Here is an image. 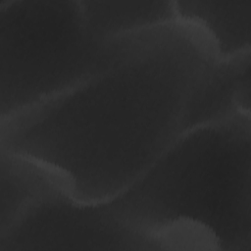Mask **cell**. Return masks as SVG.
<instances>
[{
  "instance_id": "cell-1",
  "label": "cell",
  "mask_w": 251,
  "mask_h": 251,
  "mask_svg": "<svg viewBox=\"0 0 251 251\" xmlns=\"http://www.w3.org/2000/svg\"><path fill=\"white\" fill-rule=\"evenodd\" d=\"M216 59L180 22L133 33L83 81L0 121V153L38 165L78 202L111 201L183 132L193 90Z\"/></svg>"
},
{
  "instance_id": "cell-2",
  "label": "cell",
  "mask_w": 251,
  "mask_h": 251,
  "mask_svg": "<svg viewBox=\"0 0 251 251\" xmlns=\"http://www.w3.org/2000/svg\"><path fill=\"white\" fill-rule=\"evenodd\" d=\"M251 115L190 128L108 201L160 250L251 249Z\"/></svg>"
},
{
  "instance_id": "cell-3",
  "label": "cell",
  "mask_w": 251,
  "mask_h": 251,
  "mask_svg": "<svg viewBox=\"0 0 251 251\" xmlns=\"http://www.w3.org/2000/svg\"><path fill=\"white\" fill-rule=\"evenodd\" d=\"M129 35L94 37L77 0L2 1L0 121L83 81L113 61Z\"/></svg>"
},
{
  "instance_id": "cell-4",
  "label": "cell",
  "mask_w": 251,
  "mask_h": 251,
  "mask_svg": "<svg viewBox=\"0 0 251 251\" xmlns=\"http://www.w3.org/2000/svg\"><path fill=\"white\" fill-rule=\"evenodd\" d=\"M26 250L160 249L147 235L120 220L109 202H78L56 186L0 232V251Z\"/></svg>"
},
{
  "instance_id": "cell-5",
  "label": "cell",
  "mask_w": 251,
  "mask_h": 251,
  "mask_svg": "<svg viewBox=\"0 0 251 251\" xmlns=\"http://www.w3.org/2000/svg\"><path fill=\"white\" fill-rule=\"evenodd\" d=\"M250 54L210 64L190 97L183 132L238 113L250 114Z\"/></svg>"
},
{
  "instance_id": "cell-6",
  "label": "cell",
  "mask_w": 251,
  "mask_h": 251,
  "mask_svg": "<svg viewBox=\"0 0 251 251\" xmlns=\"http://www.w3.org/2000/svg\"><path fill=\"white\" fill-rule=\"evenodd\" d=\"M177 21L199 30L217 59L250 52L251 0L175 1Z\"/></svg>"
},
{
  "instance_id": "cell-7",
  "label": "cell",
  "mask_w": 251,
  "mask_h": 251,
  "mask_svg": "<svg viewBox=\"0 0 251 251\" xmlns=\"http://www.w3.org/2000/svg\"><path fill=\"white\" fill-rule=\"evenodd\" d=\"M90 33L101 41L173 24L177 21L175 1H80Z\"/></svg>"
},
{
  "instance_id": "cell-8",
  "label": "cell",
  "mask_w": 251,
  "mask_h": 251,
  "mask_svg": "<svg viewBox=\"0 0 251 251\" xmlns=\"http://www.w3.org/2000/svg\"><path fill=\"white\" fill-rule=\"evenodd\" d=\"M0 232L7 229L36 198L53 187L56 179L38 165L14 155L0 153Z\"/></svg>"
}]
</instances>
